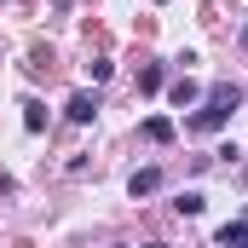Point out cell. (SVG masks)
<instances>
[{
  "mask_svg": "<svg viewBox=\"0 0 248 248\" xmlns=\"http://www.w3.org/2000/svg\"><path fill=\"white\" fill-rule=\"evenodd\" d=\"M225 122H231V110H219V104H202V110L190 116V133H219Z\"/></svg>",
  "mask_w": 248,
  "mask_h": 248,
  "instance_id": "6da1fadb",
  "label": "cell"
},
{
  "mask_svg": "<svg viewBox=\"0 0 248 248\" xmlns=\"http://www.w3.org/2000/svg\"><path fill=\"white\" fill-rule=\"evenodd\" d=\"M63 116H69V122H93V116H98V93H69V110H63Z\"/></svg>",
  "mask_w": 248,
  "mask_h": 248,
  "instance_id": "7a4b0ae2",
  "label": "cell"
},
{
  "mask_svg": "<svg viewBox=\"0 0 248 248\" xmlns=\"http://www.w3.org/2000/svg\"><path fill=\"white\" fill-rule=\"evenodd\" d=\"M127 190H133V196H156V190H162V168H139V173L127 179Z\"/></svg>",
  "mask_w": 248,
  "mask_h": 248,
  "instance_id": "3957f363",
  "label": "cell"
},
{
  "mask_svg": "<svg viewBox=\"0 0 248 248\" xmlns=\"http://www.w3.org/2000/svg\"><path fill=\"white\" fill-rule=\"evenodd\" d=\"M208 104H219V110H237V104H243V87L219 81V87H208Z\"/></svg>",
  "mask_w": 248,
  "mask_h": 248,
  "instance_id": "277c9868",
  "label": "cell"
},
{
  "mask_svg": "<svg viewBox=\"0 0 248 248\" xmlns=\"http://www.w3.org/2000/svg\"><path fill=\"white\" fill-rule=\"evenodd\" d=\"M219 248H248V219H237V225H225L219 237H214Z\"/></svg>",
  "mask_w": 248,
  "mask_h": 248,
  "instance_id": "5b68a950",
  "label": "cell"
},
{
  "mask_svg": "<svg viewBox=\"0 0 248 248\" xmlns=\"http://www.w3.org/2000/svg\"><path fill=\"white\" fill-rule=\"evenodd\" d=\"M168 98H173L179 110H185V104H196V81H190V75H179V81L168 87Z\"/></svg>",
  "mask_w": 248,
  "mask_h": 248,
  "instance_id": "8992f818",
  "label": "cell"
},
{
  "mask_svg": "<svg viewBox=\"0 0 248 248\" xmlns=\"http://www.w3.org/2000/svg\"><path fill=\"white\" fill-rule=\"evenodd\" d=\"M144 139H150V144H168V139H173V122H168V116H150V122H144Z\"/></svg>",
  "mask_w": 248,
  "mask_h": 248,
  "instance_id": "52a82bcc",
  "label": "cell"
},
{
  "mask_svg": "<svg viewBox=\"0 0 248 248\" xmlns=\"http://www.w3.org/2000/svg\"><path fill=\"white\" fill-rule=\"evenodd\" d=\"M23 127H29V133H41V127H46V110H41L35 98H23Z\"/></svg>",
  "mask_w": 248,
  "mask_h": 248,
  "instance_id": "ba28073f",
  "label": "cell"
},
{
  "mask_svg": "<svg viewBox=\"0 0 248 248\" xmlns=\"http://www.w3.org/2000/svg\"><path fill=\"white\" fill-rule=\"evenodd\" d=\"M139 87H144V93H156V87H162V69H156V63H144V69H139Z\"/></svg>",
  "mask_w": 248,
  "mask_h": 248,
  "instance_id": "9c48e42d",
  "label": "cell"
},
{
  "mask_svg": "<svg viewBox=\"0 0 248 248\" xmlns=\"http://www.w3.org/2000/svg\"><path fill=\"white\" fill-rule=\"evenodd\" d=\"M173 208H179V214H202V190H185V196H179Z\"/></svg>",
  "mask_w": 248,
  "mask_h": 248,
  "instance_id": "30bf717a",
  "label": "cell"
},
{
  "mask_svg": "<svg viewBox=\"0 0 248 248\" xmlns=\"http://www.w3.org/2000/svg\"><path fill=\"white\" fill-rule=\"evenodd\" d=\"M144 248H168V243H144Z\"/></svg>",
  "mask_w": 248,
  "mask_h": 248,
  "instance_id": "8fae6325",
  "label": "cell"
},
{
  "mask_svg": "<svg viewBox=\"0 0 248 248\" xmlns=\"http://www.w3.org/2000/svg\"><path fill=\"white\" fill-rule=\"evenodd\" d=\"M243 46H248V23H243Z\"/></svg>",
  "mask_w": 248,
  "mask_h": 248,
  "instance_id": "7c38bea8",
  "label": "cell"
}]
</instances>
